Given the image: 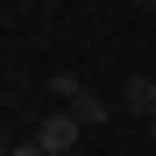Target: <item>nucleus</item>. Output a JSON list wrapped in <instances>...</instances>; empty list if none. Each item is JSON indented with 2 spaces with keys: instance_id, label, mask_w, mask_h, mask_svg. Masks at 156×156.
Listing matches in <instances>:
<instances>
[{
  "instance_id": "nucleus-1",
  "label": "nucleus",
  "mask_w": 156,
  "mask_h": 156,
  "mask_svg": "<svg viewBox=\"0 0 156 156\" xmlns=\"http://www.w3.org/2000/svg\"><path fill=\"white\" fill-rule=\"evenodd\" d=\"M78 135H85V121H78V114H43V128H36V142H43L50 156L78 149Z\"/></svg>"
},
{
  "instance_id": "nucleus-2",
  "label": "nucleus",
  "mask_w": 156,
  "mask_h": 156,
  "mask_svg": "<svg viewBox=\"0 0 156 156\" xmlns=\"http://www.w3.org/2000/svg\"><path fill=\"white\" fill-rule=\"evenodd\" d=\"M121 114L156 121V78H149V71H128V85H121Z\"/></svg>"
},
{
  "instance_id": "nucleus-3",
  "label": "nucleus",
  "mask_w": 156,
  "mask_h": 156,
  "mask_svg": "<svg viewBox=\"0 0 156 156\" xmlns=\"http://www.w3.org/2000/svg\"><path fill=\"white\" fill-rule=\"evenodd\" d=\"M71 114H78V121H85V128H107V121H114V99H99V92L85 85V92H78V99H71Z\"/></svg>"
},
{
  "instance_id": "nucleus-4",
  "label": "nucleus",
  "mask_w": 156,
  "mask_h": 156,
  "mask_svg": "<svg viewBox=\"0 0 156 156\" xmlns=\"http://www.w3.org/2000/svg\"><path fill=\"white\" fill-rule=\"evenodd\" d=\"M50 92H57V99H64V107H71V99H78V92H85V78H78V71H50Z\"/></svg>"
},
{
  "instance_id": "nucleus-5",
  "label": "nucleus",
  "mask_w": 156,
  "mask_h": 156,
  "mask_svg": "<svg viewBox=\"0 0 156 156\" xmlns=\"http://www.w3.org/2000/svg\"><path fill=\"white\" fill-rule=\"evenodd\" d=\"M7 156H50V149H43V142H36V135H29V142H14V149H7Z\"/></svg>"
},
{
  "instance_id": "nucleus-6",
  "label": "nucleus",
  "mask_w": 156,
  "mask_h": 156,
  "mask_svg": "<svg viewBox=\"0 0 156 156\" xmlns=\"http://www.w3.org/2000/svg\"><path fill=\"white\" fill-rule=\"evenodd\" d=\"M128 7H135V14H149V7H156V0H128Z\"/></svg>"
},
{
  "instance_id": "nucleus-7",
  "label": "nucleus",
  "mask_w": 156,
  "mask_h": 156,
  "mask_svg": "<svg viewBox=\"0 0 156 156\" xmlns=\"http://www.w3.org/2000/svg\"><path fill=\"white\" fill-rule=\"evenodd\" d=\"M149 142H156V121H149Z\"/></svg>"
},
{
  "instance_id": "nucleus-8",
  "label": "nucleus",
  "mask_w": 156,
  "mask_h": 156,
  "mask_svg": "<svg viewBox=\"0 0 156 156\" xmlns=\"http://www.w3.org/2000/svg\"><path fill=\"white\" fill-rule=\"evenodd\" d=\"M64 156H78V149H64Z\"/></svg>"
}]
</instances>
